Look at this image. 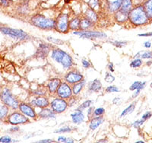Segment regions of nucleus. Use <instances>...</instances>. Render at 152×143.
Wrapping results in <instances>:
<instances>
[{
    "instance_id": "obj_2",
    "label": "nucleus",
    "mask_w": 152,
    "mask_h": 143,
    "mask_svg": "<svg viewBox=\"0 0 152 143\" xmlns=\"http://www.w3.org/2000/svg\"><path fill=\"white\" fill-rule=\"evenodd\" d=\"M51 57L56 62L62 64L64 69H70L73 65L72 57L61 49H53Z\"/></svg>"
},
{
    "instance_id": "obj_30",
    "label": "nucleus",
    "mask_w": 152,
    "mask_h": 143,
    "mask_svg": "<svg viewBox=\"0 0 152 143\" xmlns=\"http://www.w3.org/2000/svg\"><path fill=\"white\" fill-rule=\"evenodd\" d=\"M9 107L5 104L0 107V120L5 118L9 114Z\"/></svg>"
},
{
    "instance_id": "obj_1",
    "label": "nucleus",
    "mask_w": 152,
    "mask_h": 143,
    "mask_svg": "<svg viewBox=\"0 0 152 143\" xmlns=\"http://www.w3.org/2000/svg\"><path fill=\"white\" fill-rule=\"evenodd\" d=\"M129 21L134 26H142L151 21L148 17L143 5H138L132 8L129 12Z\"/></svg>"
},
{
    "instance_id": "obj_45",
    "label": "nucleus",
    "mask_w": 152,
    "mask_h": 143,
    "mask_svg": "<svg viewBox=\"0 0 152 143\" xmlns=\"http://www.w3.org/2000/svg\"><path fill=\"white\" fill-rule=\"evenodd\" d=\"M81 62H82V66H83V67L85 68V69H89V68L91 67V62H88L86 59H82V60H81Z\"/></svg>"
},
{
    "instance_id": "obj_5",
    "label": "nucleus",
    "mask_w": 152,
    "mask_h": 143,
    "mask_svg": "<svg viewBox=\"0 0 152 143\" xmlns=\"http://www.w3.org/2000/svg\"><path fill=\"white\" fill-rule=\"evenodd\" d=\"M0 31L4 34L11 37L15 39H19V40H25L28 37V35L26 32H24L22 30L15 29V28H6V27H2L0 28Z\"/></svg>"
},
{
    "instance_id": "obj_50",
    "label": "nucleus",
    "mask_w": 152,
    "mask_h": 143,
    "mask_svg": "<svg viewBox=\"0 0 152 143\" xmlns=\"http://www.w3.org/2000/svg\"><path fill=\"white\" fill-rule=\"evenodd\" d=\"M66 139H67V138L65 137V136H59L57 142H66Z\"/></svg>"
},
{
    "instance_id": "obj_14",
    "label": "nucleus",
    "mask_w": 152,
    "mask_h": 143,
    "mask_svg": "<svg viewBox=\"0 0 152 143\" xmlns=\"http://www.w3.org/2000/svg\"><path fill=\"white\" fill-rule=\"evenodd\" d=\"M50 50V47L49 45L46 44V43H40L39 45L38 50H37L36 54H35L34 56L37 58H40V59H44L45 57L47 56Z\"/></svg>"
},
{
    "instance_id": "obj_4",
    "label": "nucleus",
    "mask_w": 152,
    "mask_h": 143,
    "mask_svg": "<svg viewBox=\"0 0 152 143\" xmlns=\"http://www.w3.org/2000/svg\"><path fill=\"white\" fill-rule=\"evenodd\" d=\"M0 99L4 104H5L9 107L15 109V110L18 108L20 103L8 88H5L2 90V92H1V95H0Z\"/></svg>"
},
{
    "instance_id": "obj_52",
    "label": "nucleus",
    "mask_w": 152,
    "mask_h": 143,
    "mask_svg": "<svg viewBox=\"0 0 152 143\" xmlns=\"http://www.w3.org/2000/svg\"><path fill=\"white\" fill-rule=\"evenodd\" d=\"M18 130H19V127L18 126H17V125L12 126V127L10 129V131L12 132V133H13V132H17L18 131Z\"/></svg>"
},
{
    "instance_id": "obj_60",
    "label": "nucleus",
    "mask_w": 152,
    "mask_h": 143,
    "mask_svg": "<svg viewBox=\"0 0 152 143\" xmlns=\"http://www.w3.org/2000/svg\"><path fill=\"white\" fill-rule=\"evenodd\" d=\"M150 86H151V88H152V82H151V84H150Z\"/></svg>"
},
{
    "instance_id": "obj_42",
    "label": "nucleus",
    "mask_w": 152,
    "mask_h": 143,
    "mask_svg": "<svg viewBox=\"0 0 152 143\" xmlns=\"http://www.w3.org/2000/svg\"><path fill=\"white\" fill-rule=\"evenodd\" d=\"M141 84H142V82H141V81H135V82L133 83L131 86H130L129 90L130 91H135V90H136L138 87L140 86Z\"/></svg>"
},
{
    "instance_id": "obj_18",
    "label": "nucleus",
    "mask_w": 152,
    "mask_h": 143,
    "mask_svg": "<svg viewBox=\"0 0 152 143\" xmlns=\"http://www.w3.org/2000/svg\"><path fill=\"white\" fill-rule=\"evenodd\" d=\"M94 26V22L91 21L88 18L84 17L80 19V31H88V29L93 28Z\"/></svg>"
},
{
    "instance_id": "obj_35",
    "label": "nucleus",
    "mask_w": 152,
    "mask_h": 143,
    "mask_svg": "<svg viewBox=\"0 0 152 143\" xmlns=\"http://www.w3.org/2000/svg\"><path fill=\"white\" fill-rule=\"evenodd\" d=\"M91 103H92V100H85V102H83V103H81V105L78 107V109L80 110H85V109L88 108V107H90Z\"/></svg>"
},
{
    "instance_id": "obj_3",
    "label": "nucleus",
    "mask_w": 152,
    "mask_h": 143,
    "mask_svg": "<svg viewBox=\"0 0 152 143\" xmlns=\"http://www.w3.org/2000/svg\"><path fill=\"white\" fill-rule=\"evenodd\" d=\"M31 21L34 26L43 30L54 29L56 26V20L46 18L42 15H36L31 18Z\"/></svg>"
},
{
    "instance_id": "obj_31",
    "label": "nucleus",
    "mask_w": 152,
    "mask_h": 143,
    "mask_svg": "<svg viewBox=\"0 0 152 143\" xmlns=\"http://www.w3.org/2000/svg\"><path fill=\"white\" fill-rule=\"evenodd\" d=\"M135 108V103H131V104H130L128 107H126V108L123 110L120 116H121V117H125V116L131 114V113H132L133 111H134Z\"/></svg>"
},
{
    "instance_id": "obj_15",
    "label": "nucleus",
    "mask_w": 152,
    "mask_h": 143,
    "mask_svg": "<svg viewBox=\"0 0 152 143\" xmlns=\"http://www.w3.org/2000/svg\"><path fill=\"white\" fill-rule=\"evenodd\" d=\"M61 82H62V81H61V80L59 79V78H52V79L50 80L49 82L47 83V91H48L50 94L56 93L57 89L59 88V84H61Z\"/></svg>"
},
{
    "instance_id": "obj_48",
    "label": "nucleus",
    "mask_w": 152,
    "mask_h": 143,
    "mask_svg": "<svg viewBox=\"0 0 152 143\" xmlns=\"http://www.w3.org/2000/svg\"><path fill=\"white\" fill-rule=\"evenodd\" d=\"M94 110V107H88V117H90L91 116H93Z\"/></svg>"
},
{
    "instance_id": "obj_57",
    "label": "nucleus",
    "mask_w": 152,
    "mask_h": 143,
    "mask_svg": "<svg viewBox=\"0 0 152 143\" xmlns=\"http://www.w3.org/2000/svg\"><path fill=\"white\" fill-rule=\"evenodd\" d=\"M107 142V139H105V140L101 139V140H99L98 142Z\"/></svg>"
},
{
    "instance_id": "obj_47",
    "label": "nucleus",
    "mask_w": 152,
    "mask_h": 143,
    "mask_svg": "<svg viewBox=\"0 0 152 143\" xmlns=\"http://www.w3.org/2000/svg\"><path fill=\"white\" fill-rule=\"evenodd\" d=\"M11 0H0V5H3V6H8L9 5Z\"/></svg>"
},
{
    "instance_id": "obj_51",
    "label": "nucleus",
    "mask_w": 152,
    "mask_h": 143,
    "mask_svg": "<svg viewBox=\"0 0 152 143\" xmlns=\"http://www.w3.org/2000/svg\"><path fill=\"white\" fill-rule=\"evenodd\" d=\"M138 37H152V32H148V33L141 34H138Z\"/></svg>"
},
{
    "instance_id": "obj_39",
    "label": "nucleus",
    "mask_w": 152,
    "mask_h": 143,
    "mask_svg": "<svg viewBox=\"0 0 152 143\" xmlns=\"http://www.w3.org/2000/svg\"><path fill=\"white\" fill-rule=\"evenodd\" d=\"M110 43L116 47H125V46H126L127 43H128L126 41H120V40H119H119H116V41L110 42Z\"/></svg>"
},
{
    "instance_id": "obj_49",
    "label": "nucleus",
    "mask_w": 152,
    "mask_h": 143,
    "mask_svg": "<svg viewBox=\"0 0 152 143\" xmlns=\"http://www.w3.org/2000/svg\"><path fill=\"white\" fill-rule=\"evenodd\" d=\"M56 141L53 139H43V140H40V141H37V142L40 143H51V142H55Z\"/></svg>"
},
{
    "instance_id": "obj_7",
    "label": "nucleus",
    "mask_w": 152,
    "mask_h": 143,
    "mask_svg": "<svg viewBox=\"0 0 152 143\" xmlns=\"http://www.w3.org/2000/svg\"><path fill=\"white\" fill-rule=\"evenodd\" d=\"M50 106L56 114H62L66 111L69 107V104L67 100L58 97L50 102Z\"/></svg>"
},
{
    "instance_id": "obj_55",
    "label": "nucleus",
    "mask_w": 152,
    "mask_h": 143,
    "mask_svg": "<svg viewBox=\"0 0 152 143\" xmlns=\"http://www.w3.org/2000/svg\"><path fill=\"white\" fill-rule=\"evenodd\" d=\"M108 69H109L110 71V72H112V73H113V72H114L113 64L112 62H110V63H109V65H108Z\"/></svg>"
},
{
    "instance_id": "obj_25",
    "label": "nucleus",
    "mask_w": 152,
    "mask_h": 143,
    "mask_svg": "<svg viewBox=\"0 0 152 143\" xmlns=\"http://www.w3.org/2000/svg\"><path fill=\"white\" fill-rule=\"evenodd\" d=\"M85 17L88 18V19H90L91 21H92L93 22H96L98 19V16H97V12L96 11L93 10L91 8H88L87 9L86 12H85Z\"/></svg>"
},
{
    "instance_id": "obj_20",
    "label": "nucleus",
    "mask_w": 152,
    "mask_h": 143,
    "mask_svg": "<svg viewBox=\"0 0 152 143\" xmlns=\"http://www.w3.org/2000/svg\"><path fill=\"white\" fill-rule=\"evenodd\" d=\"M71 117L73 123L75 124H80L85 120V116L82 113V110H80L78 109L75 110V112L71 114Z\"/></svg>"
},
{
    "instance_id": "obj_43",
    "label": "nucleus",
    "mask_w": 152,
    "mask_h": 143,
    "mask_svg": "<svg viewBox=\"0 0 152 143\" xmlns=\"http://www.w3.org/2000/svg\"><path fill=\"white\" fill-rule=\"evenodd\" d=\"M12 142V139H11L10 136H2L0 138V142H3V143H9Z\"/></svg>"
},
{
    "instance_id": "obj_36",
    "label": "nucleus",
    "mask_w": 152,
    "mask_h": 143,
    "mask_svg": "<svg viewBox=\"0 0 152 143\" xmlns=\"http://www.w3.org/2000/svg\"><path fill=\"white\" fill-rule=\"evenodd\" d=\"M145 85H146V82H145V81L142 82V84H140V86L138 87V88L135 90V92L133 94V96H132L133 98H136V97L138 96V95H139V93L141 92V91H142V90L145 88Z\"/></svg>"
},
{
    "instance_id": "obj_44",
    "label": "nucleus",
    "mask_w": 152,
    "mask_h": 143,
    "mask_svg": "<svg viewBox=\"0 0 152 143\" xmlns=\"http://www.w3.org/2000/svg\"><path fill=\"white\" fill-rule=\"evenodd\" d=\"M144 122H145V120H144L143 119L139 120H137V121H135V122H133L132 126L135 128H139L142 124H143Z\"/></svg>"
},
{
    "instance_id": "obj_17",
    "label": "nucleus",
    "mask_w": 152,
    "mask_h": 143,
    "mask_svg": "<svg viewBox=\"0 0 152 143\" xmlns=\"http://www.w3.org/2000/svg\"><path fill=\"white\" fill-rule=\"evenodd\" d=\"M123 0H107V8L110 12H115L119 10Z\"/></svg>"
},
{
    "instance_id": "obj_56",
    "label": "nucleus",
    "mask_w": 152,
    "mask_h": 143,
    "mask_svg": "<svg viewBox=\"0 0 152 143\" xmlns=\"http://www.w3.org/2000/svg\"><path fill=\"white\" fill-rule=\"evenodd\" d=\"M74 142V140L72 138H67L66 139V143H73Z\"/></svg>"
},
{
    "instance_id": "obj_27",
    "label": "nucleus",
    "mask_w": 152,
    "mask_h": 143,
    "mask_svg": "<svg viewBox=\"0 0 152 143\" xmlns=\"http://www.w3.org/2000/svg\"><path fill=\"white\" fill-rule=\"evenodd\" d=\"M145 12L150 20H152V0H147L143 5Z\"/></svg>"
},
{
    "instance_id": "obj_11",
    "label": "nucleus",
    "mask_w": 152,
    "mask_h": 143,
    "mask_svg": "<svg viewBox=\"0 0 152 143\" xmlns=\"http://www.w3.org/2000/svg\"><path fill=\"white\" fill-rule=\"evenodd\" d=\"M75 35H78L81 37L85 38H104L107 37V34L99 31H75L73 32Z\"/></svg>"
},
{
    "instance_id": "obj_38",
    "label": "nucleus",
    "mask_w": 152,
    "mask_h": 143,
    "mask_svg": "<svg viewBox=\"0 0 152 143\" xmlns=\"http://www.w3.org/2000/svg\"><path fill=\"white\" fill-rule=\"evenodd\" d=\"M104 80H105V81H107L108 83H112L113 81H115V77L111 73L107 72L106 73L105 78H104Z\"/></svg>"
},
{
    "instance_id": "obj_9",
    "label": "nucleus",
    "mask_w": 152,
    "mask_h": 143,
    "mask_svg": "<svg viewBox=\"0 0 152 143\" xmlns=\"http://www.w3.org/2000/svg\"><path fill=\"white\" fill-rule=\"evenodd\" d=\"M56 94L59 98L68 100L73 95L72 88L70 86V84L66 81V82H61Z\"/></svg>"
},
{
    "instance_id": "obj_33",
    "label": "nucleus",
    "mask_w": 152,
    "mask_h": 143,
    "mask_svg": "<svg viewBox=\"0 0 152 143\" xmlns=\"http://www.w3.org/2000/svg\"><path fill=\"white\" fill-rule=\"evenodd\" d=\"M47 39L48 41L51 42V43H55V44H57V45H62V44H64V43H65L63 40H60V39H56V38L52 37H47Z\"/></svg>"
},
{
    "instance_id": "obj_13",
    "label": "nucleus",
    "mask_w": 152,
    "mask_h": 143,
    "mask_svg": "<svg viewBox=\"0 0 152 143\" xmlns=\"http://www.w3.org/2000/svg\"><path fill=\"white\" fill-rule=\"evenodd\" d=\"M34 107H39V108H45L50 106V101L45 96H37L32 99L30 103Z\"/></svg>"
},
{
    "instance_id": "obj_6",
    "label": "nucleus",
    "mask_w": 152,
    "mask_h": 143,
    "mask_svg": "<svg viewBox=\"0 0 152 143\" xmlns=\"http://www.w3.org/2000/svg\"><path fill=\"white\" fill-rule=\"evenodd\" d=\"M69 15L66 14H61L56 20L55 28L60 33H67L69 31Z\"/></svg>"
},
{
    "instance_id": "obj_24",
    "label": "nucleus",
    "mask_w": 152,
    "mask_h": 143,
    "mask_svg": "<svg viewBox=\"0 0 152 143\" xmlns=\"http://www.w3.org/2000/svg\"><path fill=\"white\" fill-rule=\"evenodd\" d=\"M85 84V80H82V81H79L78 83H75V84H72V92H73V95H78L80 92H81V90L82 88H84Z\"/></svg>"
},
{
    "instance_id": "obj_12",
    "label": "nucleus",
    "mask_w": 152,
    "mask_h": 143,
    "mask_svg": "<svg viewBox=\"0 0 152 143\" xmlns=\"http://www.w3.org/2000/svg\"><path fill=\"white\" fill-rule=\"evenodd\" d=\"M84 79L83 75L78 71H70L65 76V80L69 84H74Z\"/></svg>"
},
{
    "instance_id": "obj_54",
    "label": "nucleus",
    "mask_w": 152,
    "mask_h": 143,
    "mask_svg": "<svg viewBox=\"0 0 152 143\" xmlns=\"http://www.w3.org/2000/svg\"><path fill=\"white\" fill-rule=\"evenodd\" d=\"M113 103H115V104H118L119 103H120V98H115L113 100Z\"/></svg>"
},
{
    "instance_id": "obj_41",
    "label": "nucleus",
    "mask_w": 152,
    "mask_h": 143,
    "mask_svg": "<svg viewBox=\"0 0 152 143\" xmlns=\"http://www.w3.org/2000/svg\"><path fill=\"white\" fill-rule=\"evenodd\" d=\"M72 129L69 126H65V127H62L60 129L56 130L55 133H69V132H71Z\"/></svg>"
},
{
    "instance_id": "obj_21",
    "label": "nucleus",
    "mask_w": 152,
    "mask_h": 143,
    "mask_svg": "<svg viewBox=\"0 0 152 143\" xmlns=\"http://www.w3.org/2000/svg\"><path fill=\"white\" fill-rule=\"evenodd\" d=\"M114 17L118 23H124L129 20V13L119 9L115 12Z\"/></svg>"
},
{
    "instance_id": "obj_10",
    "label": "nucleus",
    "mask_w": 152,
    "mask_h": 143,
    "mask_svg": "<svg viewBox=\"0 0 152 143\" xmlns=\"http://www.w3.org/2000/svg\"><path fill=\"white\" fill-rule=\"evenodd\" d=\"M18 109L20 110V112L27 116L28 117L31 118V119H36L37 117V114H36L34 108L31 103H19Z\"/></svg>"
},
{
    "instance_id": "obj_22",
    "label": "nucleus",
    "mask_w": 152,
    "mask_h": 143,
    "mask_svg": "<svg viewBox=\"0 0 152 143\" xmlns=\"http://www.w3.org/2000/svg\"><path fill=\"white\" fill-rule=\"evenodd\" d=\"M102 88V84L99 79H94L89 86V91L91 92H99Z\"/></svg>"
},
{
    "instance_id": "obj_16",
    "label": "nucleus",
    "mask_w": 152,
    "mask_h": 143,
    "mask_svg": "<svg viewBox=\"0 0 152 143\" xmlns=\"http://www.w3.org/2000/svg\"><path fill=\"white\" fill-rule=\"evenodd\" d=\"M56 114L52 109L45 107V108H42L40 112L38 113L37 117L42 119H50V118H55Z\"/></svg>"
},
{
    "instance_id": "obj_26",
    "label": "nucleus",
    "mask_w": 152,
    "mask_h": 143,
    "mask_svg": "<svg viewBox=\"0 0 152 143\" xmlns=\"http://www.w3.org/2000/svg\"><path fill=\"white\" fill-rule=\"evenodd\" d=\"M132 9V0H123L122 1L120 10L126 12H129L130 10Z\"/></svg>"
},
{
    "instance_id": "obj_19",
    "label": "nucleus",
    "mask_w": 152,
    "mask_h": 143,
    "mask_svg": "<svg viewBox=\"0 0 152 143\" xmlns=\"http://www.w3.org/2000/svg\"><path fill=\"white\" fill-rule=\"evenodd\" d=\"M104 122V118L103 116H98V117H93L91 119L90 124H89V128L91 130H95L98 128L100 125L102 124Z\"/></svg>"
},
{
    "instance_id": "obj_53",
    "label": "nucleus",
    "mask_w": 152,
    "mask_h": 143,
    "mask_svg": "<svg viewBox=\"0 0 152 143\" xmlns=\"http://www.w3.org/2000/svg\"><path fill=\"white\" fill-rule=\"evenodd\" d=\"M144 47H146V48H150L151 47V41H146L144 43Z\"/></svg>"
},
{
    "instance_id": "obj_40",
    "label": "nucleus",
    "mask_w": 152,
    "mask_h": 143,
    "mask_svg": "<svg viewBox=\"0 0 152 143\" xmlns=\"http://www.w3.org/2000/svg\"><path fill=\"white\" fill-rule=\"evenodd\" d=\"M106 92L108 93H113V92H119V89L115 85H110L106 88Z\"/></svg>"
},
{
    "instance_id": "obj_34",
    "label": "nucleus",
    "mask_w": 152,
    "mask_h": 143,
    "mask_svg": "<svg viewBox=\"0 0 152 143\" xmlns=\"http://www.w3.org/2000/svg\"><path fill=\"white\" fill-rule=\"evenodd\" d=\"M105 113V109L104 107H98L94 110L93 117H98V116H103Z\"/></svg>"
},
{
    "instance_id": "obj_29",
    "label": "nucleus",
    "mask_w": 152,
    "mask_h": 143,
    "mask_svg": "<svg viewBox=\"0 0 152 143\" xmlns=\"http://www.w3.org/2000/svg\"><path fill=\"white\" fill-rule=\"evenodd\" d=\"M88 5L93 10L97 11L100 8V0H88Z\"/></svg>"
},
{
    "instance_id": "obj_32",
    "label": "nucleus",
    "mask_w": 152,
    "mask_h": 143,
    "mask_svg": "<svg viewBox=\"0 0 152 143\" xmlns=\"http://www.w3.org/2000/svg\"><path fill=\"white\" fill-rule=\"evenodd\" d=\"M142 65V60L139 58L135 59L130 63V67L132 68H138Z\"/></svg>"
},
{
    "instance_id": "obj_46",
    "label": "nucleus",
    "mask_w": 152,
    "mask_h": 143,
    "mask_svg": "<svg viewBox=\"0 0 152 143\" xmlns=\"http://www.w3.org/2000/svg\"><path fill=\"white\" fill-rule=\"evenodd\" d=\"M152 117V113L151 112H146L145 114H144L143 115H142V119H143L144 120H148L149 118H151Z\"/></svg>"
},
{
    "instance_id": "obj_59",
    "label": "nucleus",
    "mask_w": 152,
    "mask_h": 143,
    "mask_svg": "<svg viewBox=\"0 0 152 143\" xmlns=\"http://www.w3.org/2000/svg\"><path fill=\"white\" fill-rule=\"evenodd\" d=\"M137 142H140V143H144V142H144V141H137Z\"/></svg>"
},
{
    "instance_id": "obj_37",
    "label": "nucleus",
    "mask_w": 152,
    "mask_h": 143,
    "mask_svg": "<svg viewBox=\"0 0 152 143\" xmlns=\"http://www.w3.org/2000/svg\"><path fill=\"white\" fill-rule=\"evenodd\" d=\"M33 93L34 94L37 96H44L47 93V89H43V88H37V89L34 90L33 92Z\"/></svg>"
},
{
    "instance_id": "obj_58",
    "label": "nucleus",
    "mask_w": 152,
    "mask_h": 143,
    "mask_svg": "<svg viewBox=\"0 0 152 143\" xmlns=\"http://www.w3.org/2000/svg\"><path fill=\"white\" fill-rule=\"evenodd\" d=\"M151 63H152V61H148V62H147V66H150Z\"/></svg>"
},
{
    "instance_id": "obj_8",
    "label": "nucleus",
    "mask_w": 152,
    "mask_h": 143,
    "mask_svg": "<svg viewBox=\"0 0 152 143\" xmlns=\"http://www.w3.org/2000/svg\"><path fill=\"white\" fill-rule=\"evenodd\" d=\"M8 122L11 125L15 126L19 124H25L27 122H29L30 120L28 117L21 112H13L8 116Z\"/></svg>"
},
{
    "instance_id": "obj_23",
    "label": "nucleus",
    "mask_w": 152,
    "mask_h": 143,
    "mask_svg": "<svg viewBox=\"0 0 152 143\" xmlns=\"http://www.w3.org/2000/svg\"><path fill=\"white\" fill-rule=\"evenodd\" d=\"M69 28L72 31H78L80 29V19L79 18L76 17L69 21Z\"/></svg>"
},
{
    "instance_id": "obj_28",
    "label": "nucleus",
    "mask_w": 152,
    "mask_h": 143,
    "mask_svg": "<svg viewBox=\"0 0 152 143\" xmlns=\"http://www.w3.org/2000/svg\"><path fill=\"white\" fill-rule=\"evenodd\" d=\"M141 58V59H152V51L139 52L134 56V58Z\"/></svg>"
}]
</instances>
